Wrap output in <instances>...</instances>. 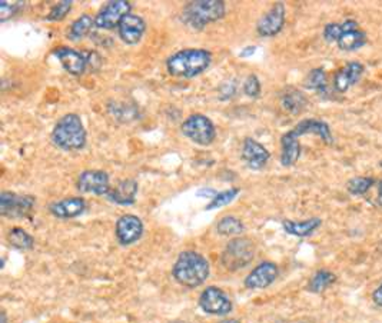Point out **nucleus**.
Instances as JSON below:
<instances>
[{"label":"nucleus","instance_id":"nucleus-1","mask_svg":"<svg viewBox=\"0 0 382 323\" xmlns=\"http://www.w3.org/2000/svg\"><path fill=\"white\" fill-rule=\"evenodd\" d=\"M212 53L206 49L191 48L175 52L166 59V70L179 79H193L209 69Z\"/></svg>","mask_w":382,"mask_h":323},{"label":"nucleus","instance_id":"nucleus-2","mask_svg":"<svg viewBox=\"0 0 382 323\" xmlns=\"http://www.w3.org/2000/svg\"><path fill=\"white\" fill-rule=\"evenodd\" d=\"M174 279L189 289H195L206 282L211 275L208 259L195 250L182 252L172 268Z\"/></svg>","mask_w":382,"mask_h":323},{"label":"nucleus","instance_id":"nucleus-3","mask_svg":"<svg viewBox=\"0 0 382 323\" xmlns=\"http://www.w3.org/2000/svg\"><path fill=\"white\" fill-rule=\"evenodd\" d=\"M52 143L65 152H79L86 146L87 133L82 117L76 113L63 115L52 129Z\"/></svg>","mask_w":382,"mask_h":323},{"label":"nucleus","instance_id":"nucleus-4","mask_svg":"<svg viewBox=\"0 0 382 323\" xmlns=\"http://www.w3.org/2000/svg\"><path fill=\"white\" fill-rule=\"evenodd\" d=\"M226 4L222 0H195L184 6L181 21L192 31H202L208 25L223 19Z\"/></svg>","mask_w":382,"mask_h":323},{"label":"nucleus","instance_id":"nucleus-5","mask_svg":"<svg viewBox=\"0 0 382 323\" xmlns=\"http://www.w3.org/2000/svg\"><path fill=\"white\" fill-rule=\"evenodd\" d=\"M255 258V245L250 239L238 236L228 242L221 260L229 272H236L246 268Z\"/></svg>","mask_w":382,"mask_h":323},{"label":"nucleus","instance_id":"nucleus-6","mask_svg":"<svg viewBox=\"0 0 382 323\" xmlns=\"http://www.w3.org/2000/svg\"><path fill=\"white\" fill-rule=\"evenodd\" d=\"M181 132L198 146H209L216 139V127L213 122L202 113L189 115L182 122Z\"/></svg>","mask_w":382,"mask_h":323},{"label":"nucleus","instance_id":"nucleus-7","mask_svg":"<svg viewBox=\"0 0 382 323\" xmlns=\"http://www.w3.org/2000/svg\"><path fill=\"white\" fill-rule=\"evenodd\" d=\"M53 55L62 68L72 76H82L86 72H90V51L59 46L53 49Z\"/></svg>","mask_w":382,"mask_h":323},{"label":"nucleus","instance_id":"nucleus-8","mask_svg":"<svg viewBox=\"0 0 382 323\" xmlns=\"http://www.w3.org/2000/svg\"><path fill=\"white\" fill-rule=\"evenodd\" d=\"M132 14V4L126 0H112L107 2L96 15L95 26L99 31L117 29L124 16Z\"/></svg>","mask_w":382,"mask_h":323},{"label":"nucleus","instance_id":"nucleus-9","mask_svg":"<svg viewBox=\"0 0 382 323\" xmlns=\"http://www.w3.org/2000/svg\"><path fill=\"white\" fill-rule=\"evenodd\" d=\"M199 307L212 316H226L232 312L233 303L229 295L218 286H208L199 296Z\"/></svg>","mask_w":382,"mask_h":323},{"label":"nucleus","instance_id":"nucleus-10","mask_svg":"<svg viewBox=\"0 0 382 323\" xmlns=\"http://www.w3.org/2000/svg\"><path fill=\"white\" fill-rule=\"evenodd\" d=\"M36 199L32 196L18 195L8 191L0 194V213L5 218H25L33 211Z\"/></svg>","mask_w":382,"mask_h":323},{"label":"nucleus","instance_id":"nucleus-11","mask_svg":"<svg viewBox=\"0 0 382 323\" xmlns=\"http://www.w3.org/2000/svg\"><path fill=\"white\" fill-rule=\"evenodd\" d=\"M76 188L80 194H90L96 196H107L110 192V178L105 171L87 169L79 174L76 181Z\"/></svg>","mask_w":382,"mask_h":323},{"label":"nucleus","instance_id":"nucleus-12","mask_svg":"<svg viewBox=\"0 0 382 323\" xmlns=\"http://www.w3.org/2000/svg\"><path fill=\"white\" fill-rule=\"evenodd\" d=\"M144 222L137 215H122L115 225V236L122 246H131L144 236Z\"/></svg>","mask_w":382,"mask_h":323},{"label":"nucleus","instance_id":"nucleus-13","mask_svg":"<svg viewBox=\"0 0 382 323\" xmlns=\"http://www.w3.org/2000/svg\"><path fill=\"white\" fill-rule=\"evenodd\" d=\"M280 276V268L277 263L271 260L261 262L255 266L243 280L246 289L250 290H261L270 287Z\"/></svg>","mask_w":382,"mask_h":323},{"label":"nucleus","instance_id":"nucleus-14","mask_svg":"<svg viewBox=\"0 0 382 323\" xmlns=\"http://www.w3.org/2000/svg\"><path fill=\"white\" fill-rule=\"evenodd\" d=\"M287 21V9L282 2L275 4L257 23V32L261 38H274L285 26Z\"/></svg>","mask_w":382,"mask_h":323},{"label":"nucleus","instance_id":"nucleus-15","mask_svg":"<svg viewBox=\"0 0 382 323\" xmlns=\"http://www.w3.org/2000/svg\"><path fill=\"white\" fill-rule=\"evenodd\" d=\"M240 157L249 169L261 171L267 166V164L270 162L271 153L258 140H255L252 137H246L242 143Z\"/></svg>","mask_w":382,"mask_h":323},{"label":"nucleus","instance_id":"nucleus-16","mask_svg":"<svg viewBox=\"0 0 382 323\" xmlns=\"http://www.w3.org/2000/svg\"><path fill=\"white\" fill-rule=\"evenodd\" d=\"M119 38L126 45H138L147 33V22L142 16L129 14L123 18L117 28Z\"/></svg>","mask_w":382,"mask_h":323},{"label":"nucleus","instance_id":"nucleus-17","mask_svg":"<svg viewBox=\"0 0 382 323\" xmlns=\"http://www.w3.org/2000/svg\"><path fill=\"white\" fill-rule=\"evenodd\" d=\"M86 201L80 196H69L49 205V212L58 219H75L85 213Z\"/></svg>","mask_w":382,"mask_h":323},{"label":"nucleus","instance_id":"nucleus-18","mask_svg":"<svg viewBox=\"0 0 382 323\" xmlns=\"http://www.w3.org/2000/svg\"><path fill=\"white\" fill-rule=\"evenodd\" d=\"M138 191H139L138 181L127 178L117 182V185L110 189L106 199L119 206H131L137 202Z\"/></svg>","mask_w":382,"mask_h":323},{"label":"nucleus","instance_id":"nucleus-19","mask_svg":"<svg viewBox=\"0 0 382 323\" xmlns=\"http://www.w3.org/2000/svg\"><path fill=\"white\" fill-rule=\"evenodd\" d=\"M364 72L365 68L361 62L352 60L346 63L334 75V89L339 93L348 92L362 78Z\"/></svg>","mask_w":382,"mask_h":323},{"label":"nucleus","instance_id":"nucleus-20","mask_svg":"<svg viewBox=\"0 0 382 323\" xmlns=\"http://www.w3.org/2000/svg\"><path fill=\"white\" fill-rule=\"evenodd\" d=\"M294 132V134H297L298 137L302 136H308V134H315L318 137H321L327 144H332L334 143V136L331 132V127L327 122L311 117V119H304L301 120L295 127L291 129Z\"/></svg>","mask_w":382,"mask_h":323},{"label":"nucleus","instance_id":"nucleus-21","mask_svg":"<svg viewBox=\"0 0 382 323\" xmlns=\"http://www.w3.org/2000/svg\"><path fill=\"white\" fill-rule=\"evenodd\" d=\"M301 143L299 137L294 134L292 130L287 132L281 137V165L285 168L294 166L301 157Z\"/></svg>","mask_w":382,"mask_h":323},{"label":"nucleus","instance_id":"nucleus-22","mask_svg":"<svg viewBox=\"0 0 382 323\" xmlns=\"http://www.w3.org/2000/svg\"><path fill=\"white\" fill-rule=\"evenodd\" d=\"M322 225V221L319 218H311L307 221H284L282 222V228L284 231L291 235V236H297V238H308L311 235H314Z\"/></svg>","mask_w":382,"mask_h":323},{"label":"nucleus","instance_id":"nucleus-23","mask_svg":"<svg viewBox=\"0 0 382 323\" xmlns=\"http://www.w3.org/2000/svg\"><path fill=\"white\" fill-rule=\"evenodd\" d=\"M307 105H308L307 96L298 89L290 88L281 95V106L290 115H299L301 112L305 110Z\"/></svg>","mask_w":382,"mask_h":323},{"label":"nucleus","instance_id":"nucleus-24","mask_svg":"<svg viewBox=\"0 0 382 323\" xmlns=\"http://www.w3.org/2000/svg\"><path fill=\"white\" fill-rule=\"evenodd\" d=\"M368 42V36L364 31L361 29H355V31H349L345 32L336 42V46L339 48V51L342 52H354L358 51L361 48H364Z\"/></svg>","mask_w":382,"mask_h":323},{"label":"nucleus","instance_id":"nucleus-25","mask_svg":"<svg viewBox=\"0 0 382 323\" xmlns=\"http://www.w3.org/2000/svg\"><path fill=\"white\" fill-rule=\"evenodd\" d=\"M95 26V19L90 15H82L80 18H78L69 28L68 31V39L72 42H79L82 39H85L86 36H89L92 33Z\"/></svg>","mask_w":382,"mask_h":323},{"label":"nucleus","instance_id":"nucleus-26","mask_svg":"<svg viewBox=\"0 0 382 323\" xmlns=\"http://www.w3.org/2000/svg\"><path fill=\"white\" fill-rule=\"evenodd\" d=\"M336 282V275L328 269H319L317 270L309 282H308V290L311 293H322L327 289H329Z\"/></svg>","mask_w":382,"mask_h":323},{"label":"nucleus","instance_id":"nucleus-27","mask_svg":"<svg viewBox=\"0 0 382 323\" xmlns=\"http://www.w3.org/2000/svg\"><path fill=\"white\" fill-rule=\"evenodd\" d=\"M355 29H359V25L356 21L354 19H348L342 23H328L325 28H324V39L329 43H336L338 39L345 33V32H349V31H355Z\"/></svg>","mask_w":382,"mask_h":323},{"label":"nucleus","instance_id":"nucleus-28","mask_svg":"<svg viewBox=\"0 0 382 323\" xmlns=\"http://www.w3.org/2000/svg\"><path fill=\"white\" fill-rule=\"evenodd\" d=\"M216 232L222 236H240L245 232L243 222L236 216H223L216 223Z\"/></svg>","mask_w":382,"mask_h":323},{"label":"nucleus","instance_id":"nucleus-29","mask_svg":"<svg viewBox=\"0 0 382 323\" xmlns=\"http://www.w3.org/2000/svg\"><path fill=\"white\" fill-rule=\"evenodd\" d=\"M8 242L18 250H31L35 246V239L23 228H12L8 233Z\"/></svg>","mask_w":382,"mask_h":323},{"label":"nucleus","instance_id":"nucleus-30","mask_svg":"<svg viewBox=\"0 0 382 323\" xmlns=\"http://www.w3.org/2000/svg\"><path fill=\"white\" fill-rule=\"evenodd\" d=\"M305 88L309 89V90H314V92H318V93H324L327 92L328 89V78H327V72L321 68H317V69H312L308 76L305 78V82H304Z\"/></svg>","mask_w":382,"mask_h":323},{"label":"nucleus","instance_id":"nucleus-31","mask_svg":"<svg viewBox=\"0 0 382 323\" xmlns=\"http://www.w3.org/2000/svg\"><path fill=\"white\" fill-rule=\"evenodd\" d=\"M239 194H240V189H239V188H229V189H226V191L218 192V194L211 199V202L205 206V211H213V209H219V208H222V206H226V205H229L230 202H233Z\"/></svg>","mask_w":382,"mask_h":323},{"label":"nucleus","instance_id":"nucleus-32","mask_svg":"<svg viewBox=\"0 0 382 323\" xmlns=\"http://www.w3.org/2000/svg\"><path fill=\"white\" fill-rule=\"evenodd\" d=\"M375 185V179L373 178H368V176H356L352 178L348 184H346V191L354 195V196H362L365 195L368 191H371V188Z\"/></svg>","mask_w":382,"mask_h":323},{"label":"nucleus","instance_id":"nucleus-33","mask_svg":"<svg viewBox=\"0 0 382 323\" xmlns=\"http://www.w3.org/2000/svg\"><path fill=\"white\" fill-rule=\"evenodd\" d=\"M109 110L120 122L134 120V119H137V115H138V107L137 106L129 107V105H127V103L124 105V103H119V102H113V106H110Z\"/></svg>","mask_w":382,"mask_h":323},{"label":"nucleus","instance_id":"nucleus-34","mask_svg":"<svg viewBox=\"0 0 382 323\" xmlns=\"http://www.w3.org/2000/svg\"><path fill=\"white\" fill-rule=\"evenodd\" d=\"M25 2H8V0H2L0 2V22L5 23L6 21L15 18L23 8Z\"/></svg>","mask_w":382,"mask_h":323},{"label":"nucleus","instance_id":"nucleus-35","mask_svg":"<svg viewBox=\"0 0 382 323\" xmlns=\"http://www.w3.org/2000/svg\"><path fill=\"white\" fill-rule=\"evenodd\" d=\"M72 8H73L72 0H63V2H59L51 9V12L46 16V21H49V22H60L70 14Z\"/></svg>","mask_w":382,"mask_h":323},{"label":"nucleus","instance_id":"nucleus-36","mask_svg":"<svg viewBox=\"0 0 382 323\" xmlns=\"http://www.w3.org/2000/svg\"><path fill=\"white\" fill-rule=\"evenodd\" d=\"M242 90L248 97H252V99L260 97L262 86H261V82H260L258 76L257 75H249L243 82Z\"/></svg>","mask_w":382,"mask_h":323},{"label":"nucleus","instance_id":"nucleus-37","mask_svg":"<svg viewBox=\"0 0 382 323\" xmlns=\"http://www.w3.org/2000/svg\"><path fill=\"white\" fill-rule=\"evenodd\" d=\"M238 92V85L236 80H228L221 85L219 88V99L221 100H229L232 99Z\"/></svg>","mask_w":382,"mask_h":323},{"label":"nucleus","instance_id":"nucleus-38","mask_svg":"<svg viewBox=\"0 0 382 323\" xmlns=\"http://www.w3.org/2000/svg\"><path fill=\"white\" fill-rule=\"evenodd\" d=\"M372 302L375 303V306L382 307V282L372 292Z\"/></svg>","mask_w":382,"mask_h":323},{"label":"nucleus","instance_id":"nucleus-39","mask_svg":"<svg viewBox=\"0 0 382 323\" xmlns=\"http://www.w3.org/2000/svg\"><path fill=\"white\" fill-rule=\"evenodd\" d=\"M216 194H218V192L213 191V189H201V191H198L196 195H198V196H206V198L212 199Z\"/></svg>","mask_w":382,"mask_h":323},{"label":"nucleus","instance_id":"nucleus-40","mask_svg":"<svg viewBox=\"0 0 382 323\" xmlns=\"http://www.w3.org/2000/svg\"><path fill=\"white\" fill-rule=\"evenodd\" d=\"M255 49H257V48H255V46H248V48H245L242 52H240V58H246V56H250V55H253L255 53Z\"/></svg>","mask_w":382,"mask_h":323},{"label":"nucleus","instance_id":"nucleus-41","mask_svg":"<svg viewBox=\"0 0 382 323\" xmlns=\"http://www.w3.org/2000/svg\"><path fill=\"white\" fill-rule=\"evenodd\" d=\"M376 203L382 208V179L378 182V195H376Z\"/></svg>","mask_w":382,"mask_h":323},{"label":"nucleus","instance_id":"nucleus-42","mask_svg":"<svg viewBox=\"0 0 382 323\" xmlns=\"http://www.w3.org/2000/svg\"><path fill=\"white\" fill-rule=\"evenodd\" d=\"M219 323H240L238 319H233V317H230V319H225V320H222V322H219Z\"/></svg>","mask_w":382,"mask_h":323},{"label":"nucleus","instance_id":"nucleus-43","mask_svg":"<svg viewBox=\"0 0 382 323\" xmlns=\"http://www.w3.org/2000/svg\"><path fill=\"white\" fill-rule=\"evenodd\" d=\"M2 323H8V319H6V313L2 312Z\"/></svg>","mask_w":382,"mask_h":323},{"label":"nucleus","instance_id":"nucleus-44","mask_svg":"<svg viewBox=\"0 0 382 323\" xmlns=\"http://www.w3.org/2000/svg\"><path fill=\"white\" fill-rule=\"evenodd\" d=\"M295 323H304V322H295Z\"/></svg>","mask_w":382,"mask_h":323},{"label":"nucleus","instance_id":"nucleus-45","mask_svg":"<svg viewBox=\"0 0 382 323\" xmlns=\"http://www.w3.org/2000/svg\"><path fill=\"white\" fill-rule=\"evenodd\" d=\"M381 166H382V164H381Z\"/></svg>","mask_w":382,"mask_h":323}]
</instances>
